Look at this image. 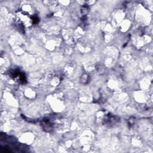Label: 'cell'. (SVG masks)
I'll list each match as a JSON object with an SVG mask.
<instances>
[{
	"label": "cell",
	"mask_w": 153,
	"mask_h": 153,
	"mask_svg": "<svg viewBox=\"0 0 153 153\" xmlns=\"http://www.w3.org/2000/svg\"><path fill=\"white\" fill-rule=\"evenodd\" d=\"M9 75L10 77L14 79H17L18 81L22 84H25L27 81L25 75L20 72L19 69H14L9 71Z\"/></svg>",
	"instance_id": "6da1fadb"
},
{
	"label": "cell",
	"mask_w": 153,
	"mask_h": 153,
	"mask_svg": "<svg viewBox=\"0 0 153 153\" xmlns=\"http://www.w3.org/2000/svg\"><path fill=\"white\" fill-rule=\"evenodd\" d=\"M119 120V118H117V117L111 115V114H108L105 116V118L104 120L105 124H114Z\"/></svg>",
	"instance_id": "7a4b0ae2"
}]
</instances>
